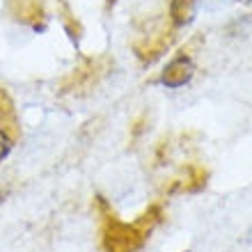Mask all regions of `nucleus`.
I'll return each mask as SVG.
<instances>
[{
    "label": "nucleus",
    "instance_id": "1",
    "mask_svg": "<svg viewBox=\"0 0 252 252\" xmlns=\"http://www.w3.org/2000/svg\"><path fill=\"white\" fill-rule=\"evenodd\" d=\"M140 236L131 225H124V222H117V220H110L103 232V248L106 252H135L140 248Z\"/></svg>",
    "mask_w": 252,
    "mask_h": 252
},
{
    "label": "nucleus",
    "instance_id": "2",
    "mask_svg": "<svg viewBox=\"0 0 252 252\" xmlns=\"http://www.w3.org/2000/svg\"><path fill=\"white\" fill-rule=\"evenodd\" d=\"M195 76V62L188 55H177L172 62H167V66L160 73V83L170 90L184 87L186 83H190Z\"/></svg>",
    "mask_w": 252,
    "mask_h": 252
},
{
    "label": "nucleus",
    "instance_id": "3",
    "mask_svg": "<svg viewBox=\"0 0 252 252\" xmlns=\"http://www.w3.org/2000/svg\"><path fill=\"white\" fill-rule=\"evenodd\" d=\"M197 12V0H172L170 2V16H172L174 26H186L195 19Z\"/></svg>",
    "mask_w": 252,
    "mask_h": 252
},
{
    "label": "nucleus",
    "instance_id": "4",
    "mask_svg": "<svg viewBox=\"0 0 252 252\" xmlns=\"http://www.w3.org/2000/svg\"><path fill=\"white\" fill-rule=\"evenodd\" d=\"M12 149H14V140H12V135H9V131H7L5 126H0V163L12 154Z\"/></svg>",
    "mask_w": 252,
    "mask_h": 252
},
{
    "label": "nucleus",
    "instance_id": "5",
    "mask_svg": "<svg viewBox=\"0 0 252 252\" xmlns=\"http://www.w3.org/2000/svg\"><path fill=\"white\" fill-rule=\"evenodd\" d=\"M5 197H7V190H5V188H2V184H0V204L5 202Z\"/></svg>",
    "mask_w": 252,
    "mask_h": 252
}]
</instances>
